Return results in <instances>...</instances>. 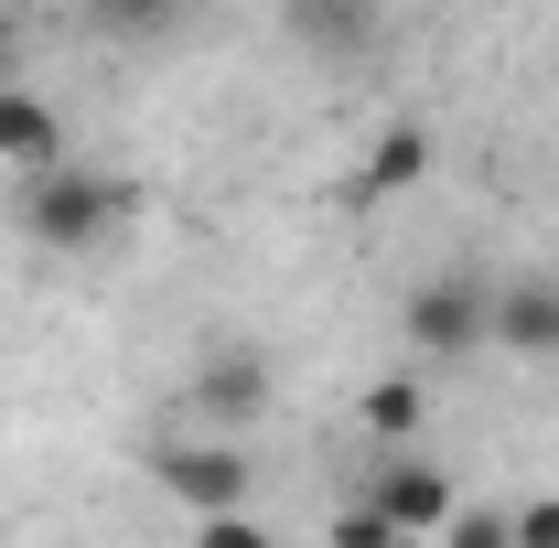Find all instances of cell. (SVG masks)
I'll use <instances>...</instances> for the list:
<instances>
[{"label": "cell", "instance_id": "4", "mask_svg": "<svg viewBox=\"0 0 559 548\" xmlns=\"http://www.w3.org/2000/svg\"><path fill=\"white\" fill-rule=\"evenodd\" d=\"M151 474H162V495H173L194 527H205V516H248V495H259V463H248L237 441H205V430H194V441H162Z\"/></svg>", "mask_w": 559, "mask_h": 548}, {"label": "cell", "instance_id": "6", "mask_svg": "<svg viewBox=\"0 0 559 548\" xmlns=\"http://www.w3.org/2000/svg\"><path fill=\"white\" fill-rule=\"evenodd\" d=\"M419 172H430V130L419 119H388V130L366 140V162H355V205H399V194H419Z\"/></svg>", "mask_w": 559, "mask_h": 548}, {"label": "cell", "instance_id": "5", "mask_svg": "<svg viewBox=\"0 0 559 548\" xmlns=\"http://www.w3.org/2000/svg\"><path fill=\"white\" fill-rule=\"evenodd\" d=\"M259 419H270V355H259V344L194 355V430H205V441H237V430H259Z\"/></svg>", "mask_w": 559, "mask_h": 548}, {"label": "cell", "instance_id": "2", "mask_svg": "<svg viewBox=\"0 0 559 548\" xmlns=\"http://www.w3.org/2000/svg\"><path fill=\"white\" fill-rule=\"evenodd\" d=\"M355 505H366L399 548H430L452 516H463V484H452V463H430V452H377V474L355 484Z\"/></svg>", "mask_w": 559, "mask_h": 548}, {"label": "cell", "instance_id": "7", "mask_svg": "<svg viewBox=\"0 0 559 548\" xmlns=\"http://www.w3.org/2000/svg\"><path fill=\"white\" fill-rule=\"evenodd\" d=\"M55 162H66V119H55L33 86H0V172L33 183V172H55Z\"/></svg>", "mask_w": 559, "mask_h": 548}, {"label": "cell", "instance_id": "13", "mask_svg": "<svg viewBox=\"0 0 559 548\" xmlns=\"http://www.w3.org/2000/svg\"><path fill=\"white\" fill-rule=\"evenodd\" d=\"M334 548H399V538H388L366 505H345V516H334Z\"/></svg>", "mask_w": 559, "mask_h": 548}, {"label": "cell", "instance_id": "9", "mask_svg": "<svg viewBox=\"0 0 559 548\" xmlns=\"http://www.w3.org/2000/svg\"><path fill=\"white\" fill-rule=\"evenodd\" d=\"M355 419H366L388 452H409V441H419V419H430V398H419V377H377V388L355 398Z\"/></svg>", "mask_w": 559, "mask_h": 548}, {"label": "cell", "instance_id": "3", "mask_svg": "<svg viewBox=\"0 0 559 548\" xmlns=\"http://www.w3.org/2000/svg\"><path fill=\"white\" fill-rule=\"evenodd\" d=\"M399 334L419 355H441V366H463V355H495V279L485 270H430L399 301Z\"/></svg>", "mask_w": 559, "mask_h": 548}, {"label": "cell", "instance_id": "10", "mask_svg": "<svg viewBox=\"0 0 559 548\" xmlns=\"http://www.w3.org/2000/svg\"><path fill=\"white\" fill-rule=\"evenodd\" d=\"M430 548H516V538H506V505H463Z\"/></svg>", "mask_w": 559, "mask_h": 548}, {"label": "cell", "instance_id": "11", "mask_svg": "<svg viewBox=\"0 0 559 548\" xmlns=\"http://www.w3.org/2000/svg\"><path fill=\"white\" fill-rule=\"evenodd\" d=\"M506 538H516V548H559V495H527V505H506Z\"/></svg>", "mask_w": 559, "mask_h": 548}, {"label": "cell", "instance_id": "12", "mask_svg": "<svg viewBox=\"0 0 559 548\" xmlns=\"http://www.w3.org/2000/svg\"><path fill=\"white\" fill-rule=\"evenodd\" d=\"M194 548H280V538L259 527V516H205V527H194Z\"/></svg>", "mask_w": 559, "mask_h": 548}, {"label": "cell", "instance_id": "1", "mask_svg": "<svg viewBox=\"0 0 559 548\" xmlns=\"http://www.w3.org/2000/svg\"><path fill=\"white\" fill-rule=\"evenodd\" d=\"M22 237L44 248V259H97L119 226H130V183L119 172H86V162H55V172H33L22 183Z\"/></svg>", "mask_w": 559, "mask_h": 548}, {"label": "cell", "instance_id": "8", "mask_svg": "<svg viewBox=\"0 0 559 548\" xmlns=\"http://www.w3.org/2000/svg\"><path fill=\"white\" fill-rule=\"evenodd\" d=\"M495 344L559 366V279H506V290H495Z\"/></svg>", "mask_w": 559, "mask_h": 548}]
</instances>
